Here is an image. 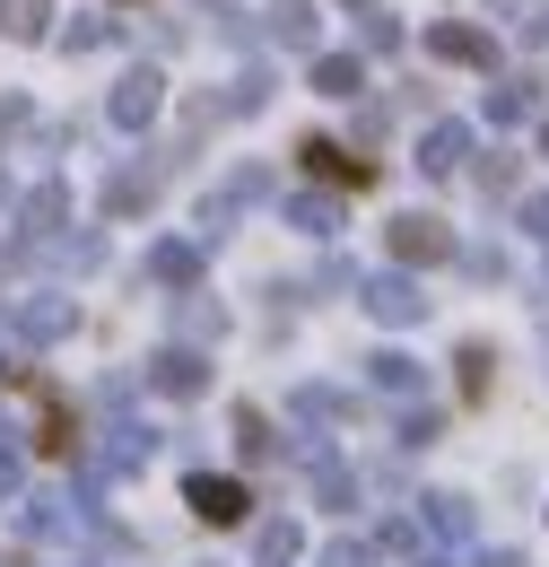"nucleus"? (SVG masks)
<instances>
[{
  "label": "nucleus",
  "mask_w": 549,
  "mask_h": 567,
  "mask_svg": "<svg viewBox=\"0 0 549 567\" xmlns=\"http://www.w3.org/2000/svg\"><path fill=\"white\" fill-rule=\"evenodd\" d=\"M18 393H27V411H35V445L44 454H70L79 445V427H70V402L44 384V375H18Z\"/></svg>",
  "instance_id": "1a4fd4ad"
},
{
  "label": "nucleus",
  "mask_w": 549,
  "mask_h": 567,
  "mask_svg": "<svg viewBox=\"0 0 549 567\" xmlns=\"http://www.w3.org/2000/svg\"><path fill=\"white\" fill-rule=\"evenodd\" d=\"M532 105H541V87H532V79H497V87H488V123H497V132H515Z\"/></svg>",
  "instance_id": "412c9836"
},
{
  "label": "nucleus",
  "mask_w": 549,
  "mask_h": 567,
  "mask_svg": "<svg viewBox=\"0 0 549 567\" xmlns=\"http://www.w3.org/2000/svg\"><path fill=\"white\" fill-rule=\"evenodd\" d=\"M70 567H87V559H70Z\"/></svg>",
  "instance_id": "c03bdc74"
},
{
  "label": "nucleus",
  "mask_w": 549,
  "mask_h": 567,
  "mask_svg": "<svg viewBox=\"0 0 549 567\" xmlns=\"http://www.w3.org/2000/svg\"><path fill=\"white\" fill-rule=\"evenodd\" d=\"M139 384H148V393H166V402H193V393H209V358L193 350V341H166V350L139 367Z\"/></svg>",
  "instance_id": "7ed1b4c3"
},
{
  "label": "nucleus",
  "mask_w": 549,
  "mask_h": 567,
  "mask_svg": "<svg viewBox=\"0 0 549 567\" xmlns=\"http://www.w3.org/2000/svg\"><path fill=\"white\" fill-rule=\"evenodd\" d=\"M288 411H297V420H341L349 402H341V393H332V384H305V393H297Z\"/></svg>",
  "instance_id": "473e14b6"
},
{
  "label": "nucleus",
  "mask_w": 549,
  "mask_h": 567,
  "mask_svg": "<svg viewBox=\"0 0 549 567\" xmlns=\"http://www.w3.org/2000/svg\"><path fill=\"white\" fill-rule=\"evenodd\" d=\"M9 497H27V463H18L9 445H0V506H9Z\"/></svg>",
  "instance_id": "c9c22d12"
},
{
  "label": "nucleus",
  "mask_w": 549,
  "mask_h": 567,
  "mask_svg": "<svg viewBox=\"0 0 549 567\" xmlns=\"http://www.w3.org/2000/svg\"><path fill=\"white\" fill-rule=\"evenodd\" d=\"M0 35L9 44H44L53 35V0H0Z\"/></svg>",
  "instance_id": "6ab92c4d"
},
{
  "label": "nucleus",
  "mask_w": 549,
  "mask_h": 567,
  "mask_svg": "<svg viewBox=\"0 0 549 567\" xmlns=\"http://www.w3.org/2000/svg\"><path fill=\"white\" fill-rule=\"evenodd\" d=\"M105 114H114V132H148V123L166 114V71H148V62H139V71H123Z\"/></svg>",
  "instance_id": "423d86ee"
},
{
  "label": "nucleus",
  "mask_w": 549,
  "mask_h": 567,
  "mask_svg": "<svg viewBox=\"0 0 549 567\" xmlns=\"http://www.w3.org/2000/svg\"><path fill=\"white\" fill-rule=\"evenodd\" d=\"M314 497H323L332 515H349V506H358V472H349V463H332V454H323V463H314Z\"/></svg>",
  "instance_id": "b1692460"
},
{
  "label": "nucleus",
  "mask_w": 549,
  "mask_h": 567,
  "mask_svg": "<svg viewBox=\"0 0 549 567\" xmlns=\"http://www.w3.org/2000/svg\"><path fill=\"white\" fill-rule=\"evenodd\" d=\"M236 236V202L227 193H201V210H193V245H227Z\"/></svg>",
  "instance_id": "5701e85b"
},
{
  "label": "nucleus",
  "mask_w": 549,
  "mask_h": 567,
  "mask_svg": "<svg viewBox=\"0 0 549 567\" xmlns=\"http://www.w3.org/2000/svg\"><path fill=\"white\" fill-rule=\"evenodd\" d=\"M236 454H245V463H271L279 454V436H271V420H262V411H253V402H236Z\"/></svg>",
  "instance_id": "4be33fe9"
},
{
  "label": "nucleus",
  "mask_w": 549,
  "mask_h": 567,
  "mask_svg": "<svg viewBox=\"0 0 549 567\" xmlns=\"http://www.w3.org/2000/svg\"><path fill=\"white\" fill-rule=\"evenodd\" d=\"M532 44H549V9H541V18H532Z\"/></svg>",
  "instance_id": "ea45409f"
},
{
  "label": "nucleus",
  "mask_w": 549,
  "mask_h": 567,
  "mask_svg": "<svg viewBox=\"0 0 549 567\" xmlns=\"http://www.w3.org/2000/svg\"><path fill=\"white\" fill-rule=\"evenodd\" d=\"M411 567H454V559H411Z\"/></svg>",
  "instance_id": "79ce46f5"
},
{
  "label": "nucleus",
  "mask_w": 549,
  "mask_h": 567,
  "mask_svg": "<svg viewBox=\"0 0 549 567\" xmlns=\"http://www.w3.org/2000/svg\"><path fill=\"white\" fill-rule=\"evenodd\" d=\"M524 227H532V236L549 245V193H532V202H524Z\"/></svg>",
  "instance_id": "4c0bfd02"
},
{
  "label": "nucleus",
  "mask_w": 549,
  "mask_h": 567,
  "mask_svg": "<svg viewBox=\"0 0 549 567\" xmlns=\"http://www.w3.org/2000/svg\"><path fill=\"white\" fill-rule=\"evenodd\" d=\"M366 384H375V393H393V402H411V393L427 384V375H418V358H402V350H375V358H366Z\"/></svg>",
  "instance_id": "f3484780"
},
{
  "label": "nucleus",
  "mask_w": 549,
  "mask_h": 567,
  "mask_svg": "<svg viewBox=\"0 0 549 567\" xmlns=\"http://www.w3.org/2000/svg\"><path fill=\"white\" fill-rule=\"evenodd\" d=\"M314 96H366V62L358 53H314Z\"/></svg>",
  "instance_id": "2eb2a0df"
},
{
  "label": "nucleus",
  "mask_w": 549,
  "mask_h": 567,
  "mask_svg": "<svg viewBox=\"0 0 549 567\" xmlns=\"http://www.w3.org/2000/svg\"><path fill=\"white\" fill-rule=\"evenodd\" d=\"M18 218H27V245H53L70 218V184H35L27 202H18Z\"/></svg>",
  "instance_id": "f8f14e48"
},
{
  "label": "nucleus",
  "mask_w": 549,
  "mask_h": 567,
  "mask_svg": "<svg viewBox=\"0 0 549 567\" xmlns=\"http://www.w3.org/2000/svg\"><path fill=\"white\" fill-rule=\"evenodd\" d=\"M472 166V123H427L418 132V175H463Z\"/></svg>",
  "instance_id": "9b49d317"
},
{
  "label": "nucleus",
  "mask_w": 549,
  "mask_h": 567,
  "mask_svg": "<svg viewBox=\"0 0 549 567\" xmlns=\"http://www.w3.org/2000/svg\"><path fill=\"white\" fill-rule=\"evenodd\" d=\"M262 105H271V71H245L227 96H218V114H262Z\"/></svg>",
  "instance_id": "c756f323"
},
{
  "label": "nucleus",
  "mask_w": 549,
  "mask_h": 567,
  "mask_svg": "<svg viewBox=\"0 0 549 567\" xmlns=\"http://www.w3.org/2000/svg\"><path fill=\"white\" fill-rule=\"evenodd\" d=\"M184 506H193L201 524L227 533V524H245V515H253V489H245V481H227V472H193V481H184Z\"/></svg>",
  "instance_id": "0eeeda50"
},
{
  "label": "nucleus",
  "mask_w": 549,
  "mask_h": 567,
  "mask_svg": "<svg viewBox=\"0 0 549 567\" xmlns=\"http://www.w3.org/2000/svg\"><path fill=\"white\" fill-rule=\"evenodd\" d=\"M454 367H463V393H472V402H488V375H497L488 341H463V358H454Z\"/></svg>",
  "instance_id": "2f4dec72"
},
{
  "label": "nucleus",
  "mask_w": 549,
  "mask_h": 567,
  "mask_svg": "<svg viewBox=\"0 0 549 567\" xmlns=\"http://www.w3.org/2000/svg\"><path fill=\"white\" fill-rule=\"evenodd\" d=\"M157 175H166V166H123V175L105 184V210H114V218L148 210V202H157Z\"/></svg>",
  "instance_id": "dca6fc26"
},
{
  "label": "nucleus",
  "mask_w": 549,
  "mask_h": 567,
  "mask_svg": "<svg viewBox=\"0 0 549 567\" xmlns=\"http://www.w3.org/2000/svg\"><path fill=\"white\" fill-rule=\"evenodd\" d=\"M297 157H305V175H323V184H349V193H366V184L384 175L375 157H349V148H341V141H323V132H305V141H297Z\"/></svg>",
  "instance_id": "6e6552de"
},
{
  "label": "nucleus",
  "mask_w": 549,
  "mask_h": 567,
  "mask_svg": "<svg viewBox=\"0 0 549 567\" xmlns=\"http://www.w3.org/2000/svg\"><path fill=\"white\" fill-rule=\"evenodd\" d=\"M35 254H53L62 271H96V262H105V236L87 227V236H53V245H35Z\"/></svg>",
  "instance_id": "393cba45"
},
{
  "label": "nucleus",
  "mask_w": 549,
  "mask_h": 567,
  "mask_svg": "<svg viewBox=\"0 0 549 567\" xmlns=\"http://www.w3.org/2000/svg\"><path fill=\"white\" fill-rule=\"evenodd\" d=\"M87 515H96V489H35L18 506V533L27 542H79Z\"/></svg>",
  "instance_id": "f03ea898"
},
{
  "label": "nucleus",
  "mask_w": 549,
  "mask_h": 567,
  "mask_svg": "<svg viewBox=\"0 0 549 567\" xmlns=\"http://www.w3.org/2000/svg\"><path fill=\"white\" fill-rule=\"evenodd\" d=\"M323 567H375V550H366V542H332V550H323Z\"/></svg>",
  "instance_id": "e433bc0d"
},
{
  "label": "nucleus",
  "mask_w": 549,
  "mask_h": 567,
  "mask_svg": "<svg viewBox=\"0 0 549 567\" xmlns=\"http://www.w3.org/2000/svg\"><path fill=\"white\" fill-rule=\"evenodd\" d=\"M541 148H549V132H541Z\"/></svg>",
  "instance_id": "a18cd8bd"
},
{
  "label": "nucleus",
  "mask_w": 549,
  "mask_h": 567,
  "mask_svg": "<svg viewBox=\"0 0 549 567\" xmlns=\"http://www.w3.org/2000/svg\"><path fill=\"white\" fill-rule=\"evenodd\" d=\"M9 202H18V193H9V175H0V210H9Z\"/></svg>",
  "instance_id": "a19ab883"
},
{
  "label": "nucleus",
  "mask_w": 549,
  "mask_h": 567,
  "mask_svg": "<svg viewBox=\"0 0 549 567\" xmlns=\"http://www.w3.org/2000/svg\"><path fill=\"white\" fill-rule=\"evenodd\" d=\"M27 123H35V105H27V96H18V87H9V96H0V148L18 141V132H27Z\"/></svg>",
  "instance_id": "f704fd0d"
},
{
  "label": "nucleus",
  "mask_w": 549,
  "mask_h": 567,
  "mask_svg": "<svg viewBox=\"0 0 549 567\" xmlns=\"http://www.w3.org/2000/svg\"><path fill=\"white\" fill-rule=\"evenodd\" d=\"M148 280L193 288V280H201V245H193V236H166V245H148Z\"/></svg>",
  "instance_id": "4468645a"
},
{
  "label": "nucleus",
  "mask_w": 549,
  "mask_h": 567,
  "mask_svg": "<svg viewBox=\"0 0 549 567\" xmlns=\"http://www.w3.org/2000/svg\"><path fill=\"white\" fill-rule=\"evenodd\" d=\"M427 53H436V62H463V71H497V35L463 27V18H436V27H427Z\"/></svg>",
  "instance_id": "9d476101"
},
{
  "label": "nucleus",
  "mask_w": 549,
  "mask_h": 567,
  "mask_svg": "<svg viewBox=\"0 0 549 567\" xmlns=\"http://www.w3.org/2000/svg\"><path fill=\"white\" fill-rule=\"evenodd\" d=\"M184 332H193V341H218V332H227V306L201 297V288H184Z\"/></svg>",
  "instance_id": "a878e982"
},
{
  "label": "nucleus",
  "mask_w": 549,
  "mask_h": 567,
  "mask_svg": "<svg viewBox=\"0 0 549 567\" xmlns=\"http://www.w3.org/2000/svg\"><path fill=\"white\" fill-rule=\"evenodd\" d=\"M358 44H366V53H393V44H402V18H393V9H358Z\"/></svg>",
  "instance_id": "7c9ffc66"
},
{
  "label": "nucleus",
  "mask_w": 549,
  "mask_h": 567,
  "mask_svg": "<svg viewBox=\"0 0 549 567\" xmlns=\"http://www.w3.org/2000/svg\"><path fill=\"white\" fill-rule=\"evenodd\" d=\"M349 9H375V0H349Z\"/></svg>",
  "instance_id": "37998d69"
},
{
  "label": "nucleus",
  "mask_w": 549,
  "mask_h": 567,
  "mask_svg": "<svg viewBox=\"0 0 549 567\" xmlns=\"http://www.w3.org/2000/svg\"><path fill=\"white\" fill-rule=\"evenodd\" d=\"M436 436H445V420H436L427 402H418V411H402V445H436Z\"/></svg>",
  "instance_id": "72a5a7b5"
},
{
  "label": "nucleus",
  "mask_w": 549,
  "mask_h": 567,
  "mask_svg": "<svg viewBox=\"0 0 549 567\" xmlns=\"http://www.w3.org/2000/svg\"><path fill=\"white\" fill-rule=\"evenodd\" d=\"M0 332L27 341V350H53L79 332V297L70 288H18V297H0Z\"/></svg>",
  "instance_id": "f257e3e1"
},
{
  "label": "nucleus",
  "mask_w": 549,
  "mask_h": 567,
  "mask_svg": "<svg viewBox=\"0 0 549 567\" xmlns=\"http://www.w3.org/2000/svg\"><path fill=\"white\" fill-rule=\"evenodd\" d=\"M279 210L297 218V227H305V236H341V193H288V202H279Z\"/></svg>",
  "instance_id": "a211bd4d"
},
{
  "label": "nucleus",
  "mask_w": 549,
  "mask_h": 567,
  "mask_svg": "<svg viewBox=\"0 0 549 567\" xmlns=\"http://www.w3.org/2000/svg\"><path fill=\"white\" fill-rule=\"evenodd\" d=\"M218 193H227V202H236V210H253V202H271L279 184H271V166H236V175H227V184H218Z\"/></svg>",
  "instance_id": "cd10ccee"
},
{
  "label": "nucleus",
  "mask_w": 549,
  "mask_h": 567,
  "mask_svg": "<svg viewBox=\"0 0 549 567\" xmlns=\"http://www.w3.org/2000/svg\"><path fill=\"white\" fill-rule=\"evenodd\" d=\"M358 306H366L375 323H393V332H402V323H427V297H418L411 271H366V280H358Z\"/></svg>",
  "instance_id": "39448f33"
},
{
  "label": "nucleus",
  "mask_w": 549,
  "mask_h": 567,
  "mask_svg": "<svg viewBox=\"0 0 549 567\" xmlns=\"http://www.w3.org/2000/svg\"><path fill=\"white\" fill-rule=\"evenodd\" d=\"M114 35H123L114 18H70V27H62V53H105Z\"/></svg>",
  "instance_id": "c85d7f7f"
},
{
  "label": "nucleus",
  "mask_w": 549,
  "mask_h": 567,
  "mask_svg": "<svg viewBox=\"0 0 549 567\" xmlns=\"http://www.w3.org/2000/svg\"><path fill=\"white\" fill-rule=\"evenodd\" d=\"M480 567H524V550H488V559Z\"/></svg>",
  "instance_id": "58836bf2"
},
{
  "label": "nucleus",
  "mask_w": 549,
  "mask_h": 567,
  "mask_svg": "<svg viewBox=\"0 0 549 567\" xmlns=\"http://www.w3.org/2000/svg\"><path fill=\"white\" fill-rule=\"evenodd\" d=\"M463 245H454V227L445 218H427V210H402L393 218V262L402 271H427V262H454Z\"/></svg>",
  "instance_id": "20e7f679"
},
{
  "label": "nucleus",
  "mask_w": 549,
  "mask_h": 567,
  "mask_svg": "<svg viewBox=\"0 0 549 567\" xmlns=\"http://www.w3.org/2000/svg\"><path fill=\"white\" fill-rule=\"evenodd\" d=\"M418 506H427V533H445V542H472V533H480V515H472V497H454V489L418 497Z\"/></svg>",
  "instance_id": "aec40b11"
},
{
  "label": "nucleus",
  "mask_w": 549,
  "mask_h": 567,
  "mask_svg": "<svg viewBox=\"0 0 549 567\" xmlns=\"http://www.w3.org/2000/svg\"><path fill=\"white\" fill-rule=\"evenodd\" d=\"M271 44H279V53H314V44H323L314 0H279V9H271Z\"/></svg>",
  "instance_id": "ddd939ff"
},
{
  "label": "nucleus",
  "mask_w": 549,
  "mask_h": 567,
  "mask_svg": "<svg viewBox=\"0 0 549 567\" xmlns=\"http://www.w3.org/2000/svg\"><path fill=\"white\" fill-rule=\"evenodd\" d=\"M297 559H305V533H297L288 515H279V524H262V567H297Z\"/></svg>",
  "instance_id": "bb28decb"
}]
</instances>
